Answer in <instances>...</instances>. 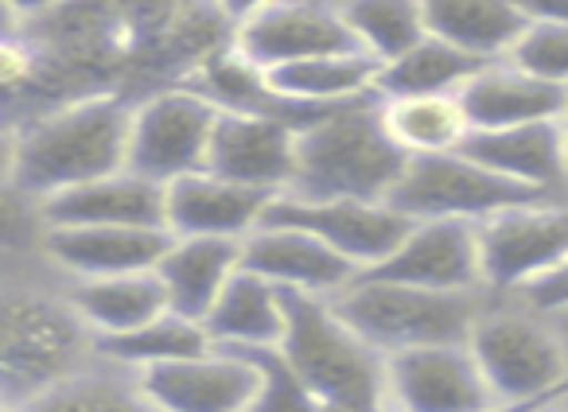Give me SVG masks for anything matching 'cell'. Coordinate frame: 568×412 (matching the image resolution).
<instances>
[{
    "label": "cell",
    "instance_id": "25",
    "mask_svg": "<svg viewBox=\"0 0 568 412\" xmlns=\"http://www.w3.org/2000/svg\"><path fill=\"white\" fill-rule=\"evenodd\" d=\"M382 63L366 51H335V55L301 59V63L265 71V82L276 97L308 110H327V105H347L358 97L378 94Z\"/></svg>",
    "mask_w": 568,
    "mask_h": 412
},
{
    "label": "cell",
    "instance_id": "15",
    "mask_svg": "<svg viewBox=\"0 0 568 412\" xmlns=\"http://www.w3.org/2000/svg\"><path fill=\"white\" fill-rule=\"evenodd\" d=\"M156 412H253L261 373L242 350L214 347L199 358L152 365L141 373Z\"/></svg>",
    "mask_w": 568,
    "mask_h": 412
},
{
    "label": "cell",
    "instance_id": "2",
    "mask_svg": "<svg viewBox=\"0 0 568 412\" xmlns=\"http://www.w3.org/2000/svg\"><path fill=\"white\" fill-rule=\"evenodd\" d=\"M133 110L121 97H87L36 121L12 144V183L43 198L129 167Z\"/></svg>",
    "mask_w": 568,
    "mask_h": 412
},
{
    "label": "cell",
    "instance_id": "16",
    "mask_svg": "<svg viewBox=\"0 0 568 412\" xmlns=\"http://www.w3.org/2000/svg\"><path fill=\"white\" fill-rule=\"evenodd\" d=\"M242 265L250 272H257V277L273 280L284 292H312V296H339L363 277V269L351 265L324 238L284 223L257 226L242 241Z\"/></svg>",
    "mask_w": 568,
    "mask_h": 412
},
{
    "label": "cell",
    "instance_id": "9",
    "mask_svg": "<svg viewBox=\"0 0 568 412\" xmlns=\"http://www.w3.org/2000/svg\"><path fill=\"white\" fill-rule=\"evenodd\" d=\"M219 117L222 105L199 90H164L149 97L133 110L129 167L164 187L191 172H203Z\"/></svg>",
    "mask_w": 568,
    "mask_h": 412
},
{
    "label": "cell",
    "instance_id": "8",
    "mask_svg": "<svg viewBox=\"0 0 568 412\" xmlns=\"http://www.w3.org/2000/svg\"><path fill=\"white\" fill-rule=\"evenodd\" d=\"M487 292L521 296L568 261V198H537L479 223Z\"/></svg>",
    "mask_w": 568,
    "mask_h": 412
},
{
    "label": "cell",
    "instance_id": "31",
    "mask_svg": "<svg viewBox=\"0 0 568 412\" xmlns=\"http://www.w3.org/2000/svg\"><path fill=\"white\" fill-rule=\"evenodd\" d=\"M358 48L382 66L428 40L425 0H339Z\"/></svg>",
    "mask_w": 568,
    "mask_h": 412
},
{
    "label": "cell",
    "instance_id": "29",
    "mask_svg": "<svg viewBox=\"0 0 568 412\" xmlns=\"http://www.w3.org/2000/svg\"><path fill=\"white\" fill-rule=\"evenodd\" d=\"M483 59L452 48V43L428 35L409 55L394 59L378 74V97L402 94H464V86L483 71Z\"/></svg>",
    "mask_w": 568,
    "mask_h": 412
},
{
    "label": "cell",
    "instance_id": "13",
    "mask_svg": "<svg viewBox=\"0 0 568 412\" xmlns=\"http://www.w3.org/2000/svg\"><path fill=\"white\" fill-rule=\"evenodd\" d=\"M335 51H363L339 4L281 0L237 28V55L257 71H276Z\"/></svg>",
    "mask_w": 568,
    "mask_h": 412
},
{
    "label": "cell",
    "instance_id": "34",
    "mask_svg": "<svg viewBox=\"0 0 568 412\" xmlns=\"http://www.w3.org/2000/svg\"><path fill=\"white\" fill-rule=\"evenodd\" d=\"M518 300L529 303L534 311H545V316H565L568 311V261L560 265L557 272H549L545 280L529 285Z\"/></svg>",
    "mask_w": 568,
    "mask_h": 412
},
{
    "label": "cell",
    "instance_id": "36",
    "mask_svg": "<svg viewBox=\"0 0 568 412\" xmlns=\"http://www.w3.org/2000/svg\"><path fill=\"white\" fill-rule=\"evenodd\" d=\"M214 4H219V12L230 20V24L242 28L245 20H253L257 12L273 9V4H281V0H214Z\"/></svg>",
    "mask_w": 568,
    "mask_h": 412
},
{
    "label": "cell",
    "instance_id": "17",
    "mask_svg": "<svg viewBox=\"0 0 568 412\" xmlns=\"http://www.w3.org/2000/svg\"><path fill=\"white\" fill-rule=\"evenodd\" d=\"M276 195L245 187L226 175L191 172L168 183V230L175 238H250L265 226Z\"/></svg>",
    "mask_w": 568,
    "mask_h": 412
},
{
    "label": "cell",
    "instance_id": "20",
    "mask_svg": "<svg viewBox=\"0 0 568 412\" xmlns=\"http://www.w3.org/2000/svg\"><path fill=\"white\" fill-rule=\"evenodd\" d=\"M459 97H464L467 113H471L475 133L537 125V121H565L568 113V86L526 71L514 59L487 63L467 82Z\"/></svg>",
    "mask_w": 568,
    "mask_h": 412
},
{
    "label": "cell",
    "instance_id": "35",
    "mask_svg": "<svg viewBox=\"0 0 568 412\" xmlns=\"http://www.w3.org/2000/svg\"><path fill=\"white\" fill-rule=\"evenodd\" d=\"M0 74H4V86L9 90L24 86V82L32 79V55H28L17 40H9L4 51H0Z\"/></svg>",
    "mask_w": 568,
    "mask_h": 412
},
{
    "label": "cell",
    "instance_id": "33",
    "mask_svg": "<svg viewBox=\"0 0 568 412\" xmlns=\"http://www.w3.org/2000/svg\"><path fill=\"white\" fill-rule=\"evenodd\" d=\"M510 59L541 79L568 86V24H537L534 20Z\"/></svg>",
    "mask_w": 568,
    "mask_h": 412
},
{
    "label": "cell",
    "instance_id": "10",
    "mask_svg": "<svg viewBox=\"0 0 568 412\" xmlns=\"http://www.w3.org/2000/svg\"><path fill=\"white\" fill-rule=\"evenodd\" d=\"M265 223L301 226V230L316 234L363 272L378 269L413 230V218L402 215L394 203H371V198L276 195Z\"/></svg>",
    "mask_w": 568,
    "mask_h": 412
},
{
    "label": "cell",
    "instance_id": "45",
    "mask_svg": "<svg viewBox=\"0 0 568 412\" xmlns=\"http://www.w3.org/2000/svg\"><path fill=\"white\" fill-rule=\"evenodd\" d=\"M9 412H12V409H9Z\"/></svg>",
    "mask_w": 568,
    "mask_h": 412
},
{
    "label": "cell",
    "instance_id": "28",
    "mask_svg": "<svg viewBox=\"0 0 568 412\" xmlns=\"http://www.w3.org/2000/svg\"><path fill=\"white\" fill-rule=\"evenodd\" d=\"M12 412H156V404L144 393L141 373L98 354L94 365L67 373L24 404H12Z\"/></svg>",
    "mask_w": 568,
    "mask_h": 412
},
{
    "label": "cell",
    "instance_id": "42",
    "mask_svg": "<svg viewBox=\"0 0 568 412\" xmlns=\"http://www.w3.org/2000/svg\"><path fill=\"white\" fill-rule=\"evenodd\" d=\"M526 404H503V409H490V412H521Z\"/></svg>",
    "mask_w": 568,
    "mask_h": 412
},
{
    "label": "cell",
    "instance_id": "32",
    "mask_svg": "<svg viewBox=\"0 0 568 412\" xmlns=\"http://www.w3.org/2000/svg\"><path fill=\"white\" fill-rule=\"evenodd\" d=\"M261 373V393L253 401V412H316L320 396L312 393V385L301 378L281 347H257V350H242Z\"/></svg>",
    "mask_w": 568,
    "mask_h": 412
},
{
    "label": "cell",
    "instance_id": "23",
    "mask_svg": "<svg viewBox=\"0 0 568 412\" xmlns=\"http://www.w3.org/2000/svg\"><path fill=\"white\" fill-rule=\"evenodd\" d=\"M425 17L428 35L483 63L510 59L534 24L521 0H425Z\"/></svg>",
    "mask_w": 568,
    "mask_h": 412
},
{
    "label": "cell",
    "instance_id": "3",
    "mask_svg": "<svg viewBox=\"0 0 568 412\" xmlns=\"http://www.w3.org/2000/svg\"><path fill=\"white\" fill-rule=\"evenodd\" d=\"M284 308L281 350L320 401L389 412V358L343 319L335 296L284 292Z\"/></svg>",
    "mask_w": 568,
    "mask_h": 412
},
{
    "label": "cell",
    "instance_id": "37",
    "mask_svg": "<svg viewBox=\"0 0 568 412\" xmlns=\"http://www.w3.org/2000/svg\"><path fill=\"white\" fill-rule=\"evenodd\" d=\"M521 9L537 24H568V0H521Z\"/></svg>",
    "mask_w": 568,
    "mask_h": 412
},
{
    "label": "cell",
    "instance_id": "11",
    "mask_svg": "<svg viewBox=\"0 0 568 412\" xmlns=\"http://www.w3.org/2000/svg\"><path fill=\"white\" fill-rule=\"evenodd\" d=\"M490 389L471 342H436L389 354V412H490Z\"/></svg>",
    "mask_w": 568,
    "mask_h": 412
},
{
    "label": "cell",
    "instance_id": "6",
    "mask_svg": "<svg viewBox=\"0 0 568 412\" xmlns=\"http://www.w3.org/2000/svg\"><path fill=\"white\" fill-rule=\"evenodd\" d=\"M87 350H98V339L74 303H55L48 296H12L4 308L9 409L63 381L67 373L82 370Z\"/></svg>",
    "mask_w": 568,
    "mask_h": 412
},
{
    "label": "cell",
    "instance_id": "27",
    "mask_svg": "<svg viewBox=\"0 0 568 412\" xmlns=\"http://www.w3.org/2000/svg\"><path fill=\"white\" fill-rule=\"evenodd\" d=\"M382 121L386 133L405 156H444L464 152L475 125L459 94H402L382 97Z\"/></svg>",
    "mask_w": 568,
    "mask_h": 412
},
{
    "label": "cell",
    "instance_id": "12",
    "mask_svg": "<svg viewBox=\"0 0 568 412\" xmlns=\"http://www.w3.org/2000/svg\"><path fill=\"white\" fill-rule=\"evenodd\" d=\"M296 159H301V128L293 121L253 110H222L206 172L268 195H288L296 183Z\"/></svg>",
    "mask_w": 568,
    "mask_h": 412
},
{
    "label": "cell",
    "instance_id": "26",
    "mask_svg": "<svg viewBox=\"0 0 568 412\" xmlns=\"http://www.w3.org/2000/svg\"><path fill=\"white\" fill-rule=\"evenodd\" d=\"M284 327H288V308H284V288L273 280L257 277L242 265L234 280L226 285L222 300L206 316L214 347L226 350H257V347H281Z\"/></svg>",
    "mask_w": 568,
    "mask_h": 412
},
{
    "label": "cell",
    "instance_id": "24",
    "mask_svg": "<svg viewBox=\"0 0 568 412\" xmlns=\"http://www.w3.org/2000/svg\"><path fill=\"white\" fill-rule=\"evenodd\" d=\"M71 303L94 339H113V334L141 331L156 323L160 316L172 311L168 288L156 269L144 272H121V277H98V280H74Z\"/></svg>",
    "mask_w": 568,
    "mask_h": 412
},
{
    "label": "cell",
    "instance_id": "38",
    "mask_svg": "<svg viewBox=\"0 0 568 412\" xmlns=\"http://www.w3.org/2000/svg\"><path fill=\"white\" fill-rule=\"evenodd\" d=\"M55 4H63V0H9V9H12V12H28V17L55 9Z\"/></svg>",
    "mask_w": 568,
    "mask_h": 412
},
{
    "label": "cell",
    "instance_id": "30",
    "mask_svg": "<svg viewBox=\"0 0 568 412\" xmlns=\"http://www.w3.org/2000/svg\"><path fill=\"white\" fill-rule=\"evenodd\" d=\"M214 350V339L206 331V323L187 319L180 311H168L156 323L141 327V331L129 334H113V339H98V354L121 362L129 370L144 373L152 365H168V362H183V358H199Z\"/></svg>",
    "mask_w": 568,
    "mask_h": 412
},
{
    "label": "cell",
    "instance_id": "19",
    "mask_svg": "<svg viewBox=\"0 0 568 412\" xmlns=\"http://www.w3.org/2000/svg\"><path fill=\"white\" fill-rule=\"evenodd\" d=\"M43 226H164L168 187L133 167L43 198Z\"/></svg>",
    "mask_w": 568,
    "mask_h": 412
},
{
    "label": "cell",
    "instance_id": "39",
    "mask_svg": "<svg viewBox=\"0 0 568 412\" xmlns=\"http://www.w3.org/2000/svg\"><path fill=\"white\" fill-rule=\"evenodd\" d=\"M521 412H568V401H565V393L560 396H549V401H534V404H526Z\"/></svg>",
    "mask_w": 568,
    "mask_h": 412
},
{
    "label": "cell",
    "instance_id": "5",
    "mask_svg": "<svg viewBox=\"0 0 568 412\" xmlns=\"http://www.w3.org/2000/svg\"><path fill=\"white\" fill-rule=\"evenodd\" d=\"M471 350L503 404H534L568 393V342L557 319L518 308H483Z\"/></svg>",
    "mask_w": 568,
    "mask_h": 412
},
{
    "label": "cell",
    "instance_id": "22",
    "mask_svg": "<svg viewBox=\"0 0 568 412\" xmlns=\"http://www.w3.org/2000/svg\"><path fill=\"white\" fill-rule=\"evenodd\" d=\"M245 238H175L156 265L172 311L206 323L230 280L242 272Z\"/></svg>",
    "mask_w": 568,
    "mask_h": 412
},
{
    "label": "cell",
    "instance_id": "44",
    "mask_svg": "<svg viewBox=\"0 0 568 412\" xmlns=\"http://www.w3.org/2000/svg\"><path fill=\"white\" fill-rule=\"evenodd\" d=\"M565 401H568V393H565Z\"/></svg>",
    "mask_w": 568,
    "mask_h": 412
},
{
    "label": "cell",
    "instance_id": "21",
    "mask_svg": "<svg viewBox=\"0 0 568 412\" xmlns=\"http://www.w3.org/2000/svg\"><path fill=\"white\" fill-rule=\"evenodd\" d=\"M467 156L487 164L490 172L537 190L565 195L568 187V133L565 121H537L518 128H483L467 141Z\"/></svg>",
    "mask_w": 568,
    "mask_h": 412
},
{
    "label": "cell",
    "instance_id": "4",
    "mask_svg": "<svg viewBox=\"0 0 568 412\" xmlns=\"http://www.w3.org/2000/svg\"><path fill=\"white\" fill-rule=\"evenodd\" d=\"M335 308L389 358L436 342H467L487 303L483 292H436L363 272L347 292L335 296Z\"/></svg>",
    "mask_w": 568,
    "mask_h": 412
},
{
    "label": "cell",
    "instance_id": "7",
    "mask_svg": "<svg viewBox=\"0 0 568 412\" xmlns=\"http://www.w3.org/2000/svg\"><path fill=\"white\" fill-rule=\"evenodd\" d=\"M537 198L557 195H537V190L490 172L487 164H479L467 152H444V156H413L389 203L402 215H409L413 223H428V218L487 223V218L503 215L510 206H526L537 203Z\"/></svg>",
    "mask_w": 568,
    "mask_h": 412
},
{
    "label": "cell",
    "instance_id": "41",
    "mask_svg": "<svg viewBox=\"0 0 568 412\" xmlns=\"http://www.w3.org/2000/svg\"><path fill=\"white\" fill-rule=\"evenodd\" d=\"M552 319H557V327H560V334H565V342H568V311H565V316H552Z\"/></svg>",
    "mask_w": 568,
    "mask_h": 412
},
{
    "label": "cell",
    "instance_id": "1",
    "mask_svg": "<svg viewBox=\"0 0 568 412\" xmlns=\"http://www.w3.org/2000/svg\"><path fill=\"white\" fill-rule=\"evenodd\" d=\"M382 97L332 105L301 128V159L288 195L304 198H371L389 203L409 156L382 121Z\"/></svg>",
    "mask_w": 568,
    "mask_h": 412
},
{
    "label": "cell",
    "instance_id": "43",
    "mask_svg": "<svg viewBox=\"0 0 568 412\" xmlns=\"http://www.w3.org/2000/svg\"><path fill=\"white\" fill-rule=\"evenodd\" d=\"M565 133H568V113H565Z\"/></svg>",
    "mask_w": 568,
    "mask_h": 412
},
{
    "label": "cell",
    "instance_id": "40",
    "mask_svg": "<svg viewBox=\"0 0 568 412\" xmlns=\"http://www.w3.org/2000/svg\"><path fill=\"white\" fill-rule=\"evenodd\" d=\"M316 412H366V409H355V404H335V401H320Z\"/></svg>",
    "mask_w": 568,
    "mask_h": 412
},
{
    "label": "cell",
    "instance_id": "14",
    "mask_svg": "<svg viewBox=\"0 0 568 412\" xmlns=\"http://www.w3.org/2000/svg\"><path fill=\"white\" fill-rule=\"evenodd\" d=\"M366 277L402 280L436 292H487L479 223H452V218L413 223L409 238Z\"/></svg>",
    "mask_w": 568,
    "mask_h": 412
},
{
    "label": "cell",
    "instance_id": "18",
    "mask_svg": "<svg viewBox=\"0 0 568 412\" xmlns=\"http://www.w3.org/2000/svg\"><path fill=\"white\" fill-rule=\"evenodd\" d=\"M172 241L164 226H43V254L74 280L156 269Z\"/></svg>",
    "mask_w": 568,
    "mask_h": 412
}]
</instances>
